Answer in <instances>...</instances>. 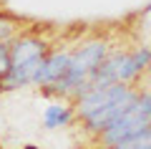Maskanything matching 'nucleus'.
Segmentation results:
<instances>
[{"instance_id":"1","label":"nucleus","mask_w":151,"mask_h":149,"mask_svg":"<svg viewBox=\"0 0 151 149\" xmlns=\"http://www.w3.org/2000/svg\"><path fill=\"white\" fill-rule=\"evenodd\" d=\"M144 129H151V94L149 91H139L134 106L124 116H119L108 129L96 134V142L101 144V149H113L119 142L144 132Z\"/></svg>"},{"instance_id":"2","label":"nucleus","mask_w":151,"mask_h":149,"mask_svg":"<svg viewBox=\"0 0 151 149\" xmlns=\"http://www.w3.org/2000/svg\"><path fill=\"white\" fill-rule=\"evenodd\" d=\"M129 91H131V86H126V84H111V86H101V89H91L88 94H83L81 99L73 101V114H76V119L83 121L91 114H96L101 109L111 106V104L121 101Z\"/></svg>"},{"instance_id":"3","label":"nucleus","mask_w":151,"mask_h":149,"mask_svg":"<svg viewBox=\"0 0 151 149\" xmlns=\"http://www.w3.org/2000/svg\"><path fill=\"white\" fill-rule=\"evenodd\" d=\"M50 46L48 41H43L40 36H33V33H25V36H18L15 41L10 43V56H13V66L28 63L33 58H40V56H48Z\"/></svg>"},{"instance_id":"4","label":"nucleus","mask_w":151,"mask_h":149,"mask_svg":"<svg viewBox=\"0 0 151 149\" xmlns=\"http://www.w3.org/2000/svg\"><path fill=\"white\" fill-rule=\"evenodd\" d=\"M70 53H73V51H50V53L45 56L43 68L38 71L35 86L45 89V86L55 84L58 78H63L65 71H68V66H70Z\"/></svg>"},{"instance_id":"5","label":"nucleus","mask_w":151,"mask_h":149,"mask_svg":"<svg viewBox=\"0 0 151 149\" xmlns=\"http://www.w3.org/2000/svg\"><path fill=\"white\" fill-rule=\"evenodd\" d=\"M76 119L73 106H68L65 101H55L45 109L43 114V126L45 129H58V126H68L70 121Z\"/></svg>"},{"instance_id":"6","label":"nucleus","mask_w":151,"mask_h":149,"mask_svg":"<svg viewBox=\"0 0 151 149\" xmlns=\"http://www.w3.org/2000/svg\"><path fill=\"white\" fill-rule=\"evenodd\" d=\"M20 36V20L8 13H0V43H13Z\"/></svg>"},{"instance_id":"7","label":"nucleus","mask_w":151,"mask_h":149,"mask_svg":"<svg viewBox=\"0 0 151 149\" xmlns=\"http://www.w3.org/2000/svg\"><path fill=\"white\" fill-rule=\"evenodd\" d=\"M113 149H151V129H144V132L119 142Z\"/></svg>"},{"instance_id":"8","label":"nucleus","mask_w":151,"mask_h":149,"mask_svg":"<svg viewBox=\"0 0 151 149\" xmlns=\"http://www.w3.org/2000/svg\"><path fill=\"white\" fill-rule=\"evenodd\" d=\"M13 68V56H10V43H0V78H5Z\"/></svg>"}]
</instances>
